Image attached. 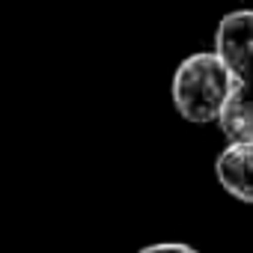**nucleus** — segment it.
I'll return each instance as SVG.
<instances>
[{
    "instance_id": "f257e3e1",
    "label": "nucleus",
    "mask_w": 253,
    "mask_h": 253,
    "mask_svg": "<svg viewBox=\"0 0 253 253\" xmlns=\"http://www.w3.org/2000/svg\"><path fill=\"white\" fill-rule=\"evenodd\" d=\"M232 86L235 81L226 72V66L217 60V54L197 51L176 66L170 92H173V104L182 119L194 125H206L217 119Z\"/></svg>"
},
{
    "instance_id": "f03ea898",
    "label": "nucleus",
    "mask_w": 253,
    "mask_h": 253,
    "mask_svg": "<svg viewBox=\"0 0 253 253\" xmlns=\"http://www.w3.org/2000/svg\"><path fill=\"white\" fill-rule=\"evenodd\" d=\"M214 54L235 84H253V9H235L220 18Z\"/></svg>"
},
{
    "instance_id": "7ed1b4c3",
    "label": "nucleus",
    "mask_w": 253,
    "mask_h": 253,
    "mask_svg": "<svg viewBox=\"0 0 253 253\" xmlns=\"http://www.w3.org/2000/svg\"><path fill=\"white\" fill-rule=\"evenodd\" d=\"M214 176L229 197L253 206V140L223 146L214 161Z\"/></svg>"
},
{
    "instance_id": "20e7f679",
    "label": "nucleus",
    "mask_w": 253,
    "mask_h": 253,
    "mask_svg": "<svg viewBox=\"0 0 253 253\" xmlns=\"http://www.w3.org/2000/svg\"><path fill=\"white\" fill-rule=\"evenodd\" d=\"M214 122L229 143L253 140V84H235Z\"/></svg>"
},
{
    "instance_id": "39448f33",
    "label": "nucleus",
    "mask_w": 253,
    "mask_h": 253,
    "mask_svg": "<svg viewBox=\"0 0 253 253\" xmlns=\"http://www.w3.org/2000/svg\"><path fill=\"white\" fill-rule=\"evenodd\" d=\"M137 253H200V250L191 247V244H182V241H158V244L140 247Z\"/></svg>"
}]
</instances>
